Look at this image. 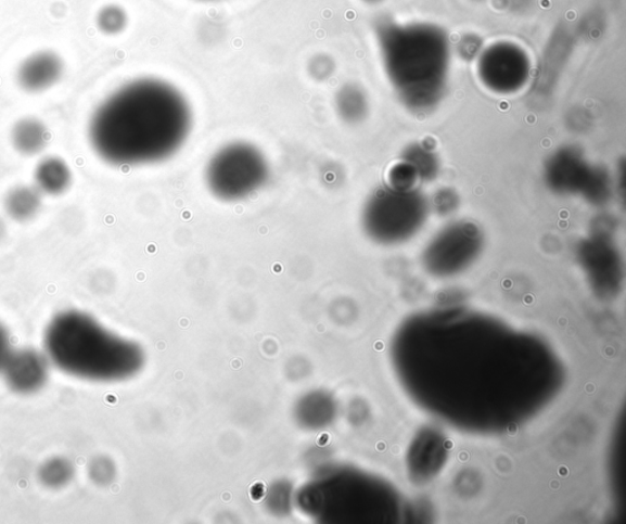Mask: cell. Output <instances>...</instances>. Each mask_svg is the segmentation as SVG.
<instances>
[{
	"mask_svg": "<svg viewBox=\"0 0 626 524\" xmlns=\"http://www.w3.org/2000/svg\"><path fill=\"white\" fill-rule=\"evenodd\" d=\"M338 110L346 122H360L368 113V101H366L365 94L356 87H345L338 95Z\"/></svg>",
	"mask_w": 626,
	"mask_h": 524,
	"instance_id": "13",
	"label": "cell"
},
{
	"mask_svg": "<svg viewBox=\"0 0 626 524\" xmlns=\"http://www.w3.org/2000/svg\"><path fill=\"white\" fill-rule=\"evenodd\" d=\"M425 201L416 191L381 190L366 203L362 226L371 239L396 242L412 235L425 219Z\"/></svg>",
	"mask_w": 626,
	"mask_h": 524,
	"instance_id": "5",
	"label": "cell"
},
{
	"mask_svg": "<svg viewBox=\"0 0 626 524\" xmlns=\"http://www.w3.org/2000/svg\"><path fill=\"white\" fill-rule=\"evenodd\" d=\"M11 354V336H9L7 328L0 323V372H2V368Z\"/></svg>",
	"mask_w": 626,
	"mask_h": 524,
	"instance_id": "17",
	"label": "cell"
},
{
	"mask_svg": "<svg viewBox=\"0 0 626 524\" xmlns=\"http://www.w3.org/2000/svg\"><path fill=\"white\" fill-rule=\"evenodd\" d=\"M48 363V357L34 348L12 353L2 368L9 389L22 395L41 391L50 375Z\"/></svg>",
	"mask_w": 626,
	"mask_h": 524,
	"instance_id": "7",
	"label": "cell"
},
{
	"mask_svg": "<svg viewBox=\"0 0 626 524\" xmlns=\"http://www.w3.org/2000/svg\"><path fill=\"white\" fill-rule=\"evenodd\" d=\"M481 51H483V42L474 35L465 36L459 43V52L467 57L478 56Z\"/></svg>",
	"mask_w": 626,
	"mask_h": 524,
	"instance_id": "16",
	"label": "cell"
},
{
	"mask_svg": "<svg viewBox=\"0 0 626 524\" xmlns=\"http://www.w3.org/2000/svg\"><path fill=\"white\" fill-rule=\"evenodd\" d=\"M48 360L66 374L92 382H120L138 374L142 348L114 334L98 319L69 309L54 316L44 332Z\"/></svg>",
	"mask_w": 626,
	"mask_h": 524,
	"instance_id": "3",
	"label": "cell"
},
{
	"mask_svg": "<svg viewBox=\"0 0 626 524\" xmlns=\"http://www.w3.org/2000/svg\"><path fill=\"white\" fill-rule=\"evenodd\" d=\"M269 179L266 155L247 142L225 145L206 165L205 182L212 196L221 202H239L252 197Z\"/></svg>",
	"mask_w": 626,
	"mask_h": 524,
	"instance_id": "4",
	"label": "cell"
},
{
	"mask_svg": "<svg viewBox=\"0 0 626 524\" xmlns=\"http://www.w3.org/2000/svg\"><path fill=\"white\" fill-rule=\"evenodd\" d=\"M11 141L17 153L25 157H35L42 153L50 142V130L36 116H25L13 125Z\"/></svg>",
	"mask_w": 626,
	"mask_h": 524,
	"instance_id": "9",
	"label": "cell"
},
{
	"mask_svg": "<svg viewBox=\"0 0 626 524\" xmlns=\"http://www.w3.org/2000/svg\"><path fill=\"white\" fill-rule=\"evenodd\" d=\"M191 128L186 97L175 86L149 77L125 84L95 108L89 141L114 167H143L178 153Z\"/></svg>",
	"mask_w": 626,
	"mask_h": 524,
	"instance_id": "1",
	"label": "cell"
},
{
	"mask_svg": "<svg viewBox=\"0 0 626 524\" xmlns=\"http://www.w3.org/2000/svg\"><path fill=\"white\" fill-rule=\"evenodd\" d=\"M34 179L42 195L61 196L71 189L73 172L64 159L51 155L37 164Z\"/></svg>",
	"mask_w": 626,
	"mask_h": 524,
	"instance_id": "10",
	"label": "cell"
},
{
	"mask_svg": "<svg viewBox=\"0 0 626 524\" xmlns=\"http://www.w3.org/2000/svg\"><path fill=\"white\" fill-rule=\"evenodd\" d=\"M89 475L93 483L107 485L114 478V468L112 462L105 458L94 459L89 468Z\"/></svg>",
	"mask_w": 626,
	"mask_h": 524,
	"instance_id": "15",
	"label": "cell"
},
{
	"mask_svg": "<svg viewBox=\"0 0 626 524\" xmlns=\"http://www.w3.org/2000/svg\"><path fill=\"white\" fill-rule=\"evenodd\" d=\"M65 73L63 57L52 50L34 52L18 64L15 81L30 94L43 93L60 84Z\"/></svg>",
	"mask_w": 626,
	"mask_h": 524,
	"instance_id": "8",
	"label": "cell"
},
{
	"mask_svg": "<svg viewBox=\"0 0 626 524\" xmlns=\"http://www.w3.org/2000/svg\"><path fill=\"white\" fill-rule=\"evenodd\" d=\"M74 474L73 463L56 456V458L47 460L41 464L40 470H38V480L43 487L58 490L66 487L73 481Z\"/></svg>",
	"mask_w": 626,
	"mask_h": 524,
	"instance_id": "12",
	"label": "cell"
},
{
	"mask_svg": "<svg viewBox=\"0 0 626 524\" xmlns=\"http://www.w3.org/2000/svg\"><path fill=\"white\" fill-rule=\"evenodd\" d=\"M385 74L400 102L426 113L445 97L450 67L448 34L436 24L383 18L375 26Z\"/></svg>",
	"mask_w": 626,
	"mask_h": 524,
	"instance_id": "2",
	"label": "cell"
},
{
	"mask_svg": "<svg viewBox=\"0 0 626 524\" xmlns=\"http://www.w3.org/2000/svg\"><path fill=\"white\" fill-rule=\"evenodd\" d=\"M369 2H379V0H369Z\"/></svg>",
	"mask_w": 626,
	"mask_h": 524,
	"instance_id": "20",
	"label": "cell"
},
{
	"mask_svg": "<svg viewBox=\"0 0 626 524\" xmlns=\"http://www.w3.org/2000/svg\"><path fill=\"white\" fill-rule=\"evenodd\" d=\"M477 73L480 81L488 91L513 94L526 86L532 73V63L522 46L498 41L478 54Z\"/></svg>",
	"mask_w": 626,
	"mask_h": 524,
	"instance_id": "6",
	"label": "cell"
},
{
	"mask_svg": "<svg viewBox=\"0 0 626 524\" xmlns=\"http://www.w3.org/2000/svg\"><path fill=\"white\" fill-rule=\"evenodd\" d=\"M7 235V225L3 218H0V241H2Z\"/></svg>",
	"mask_w": 626,
	"mask_h": 524,
	"instance_id": "19",
	"label": "cell"
},
{
	"mask_svg": "<svg viewBox=\"0 0 626 524\" xmlns=\"http://www.w3.org/2000/svg\"><path fill=\"white\" fill-rule=\"evenodd\" d=\"M7 216L17 222L30 221L42 208V192L35 186H17L7 192L3 201Z\"/></svg>",
	"mask_w": 626,
	"mask_h": 524,
	"instance_id": "11",
	"label": "cell"
},
{
	"mask_svg": "<svg viewBox=\"0 0 626 524\" xmlns=\"http://www.w3.org/2000/svg\"><path fill=\"white\" fill-rule=\"evenodd\" d=\"M125 23H127V17H125L123 9L117 5L103 7L95 16V24H98L100 31L105 35L120 33Z\"/></svg>",
	"mask_w": 626,
	"mask_h": 524,
	"instance_id": "14",
	"label": "cell"
},
{
	"mask_svg": "<svg viewBox=\"0 0 626 524\" xmlns=\"http://www.w3.org/2000/svg\"><path fill=\"white\" fill-rule=\"evenodd\" d=\"M509 13L523 14L529 11L534 0H500Z\"/></svg>",
	"mask_w": 626,
	"mask_h": 524,
	"instance_id": "18",
	"label": "cell"
}]
</instances>
